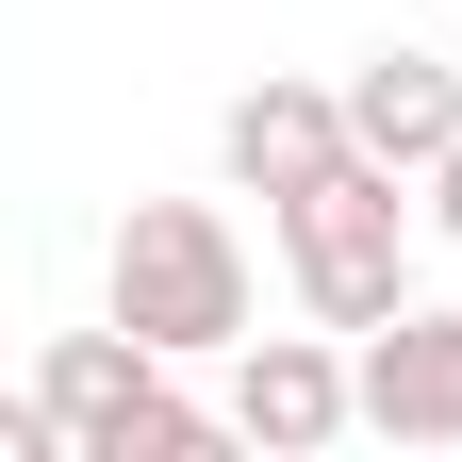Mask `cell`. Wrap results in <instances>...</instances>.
<instances>
[{
	"label": "cell",
	"instance_id": "6da1fadb",
	"mask_svg": "<svg viewBox=\"0 0 462 462\" xmlns=\"http://www.w3.org/2000/svg\"><path fill=\"white\" fill-rule=\"evenodd\" d=\"M413 165H380V149H346L314 199H281V264H298V298L330 330H396L413 314Z\"/></svg>",
	"mask_w": 462,
	"mask_h": 462
},
{
	"label": "cell",
	"instance_id": "7a4b0ae2",
	"mask_svg": "<svg viewBox=\"0 0 462 462\" xmlns=\"http://www.w3.org/2000/svg\"><path fill=\"white\" fill-rule=\"evenodd\" d=\"M116 314H133L165 364L248 346V248H231V215L215 199H133V231H116Z\"/></svg>",
	"mask_w": 462,
	"mask_h": 462
},
{
	"label": "cell",
	"instance_id": "5b68a950",
	"mask_svg": "<svg viewBox=\"0 0 462 462\" xmlns=\"http://www.w3.org/2000/svg\"><path fill=\"white\" fill-rule=\"evenodd\" d=\"M364 430L380 446H462V314L364 330Z\"/></svg>",
	"mask_w": 462,
	"mask_h": 462
},
{
	"label": "cell",
	"instance_id": "277c9868",
	"mask_svg": "<svg viewBox=\"0 0 462 462\" xmlns=\"http://www.w3.org/2000/svg\"><path fill=\"white\" fill-rule=\"evenodd\" d=\"M215 149H231V182H248V199H314L364 133H346V99H330V83H248Z\"/></svg>",
	"mask_w": 462,
	"mask_h": 462
},
{
	"label": "cell",
	"instance_id": "3957f363",
	"mask_svg": "<svg viewBox=\"0 0 462 462\" xmlns=\"http://www.w3.org/2000/svg\"><path fill=\"white\" fill-rule=\"evenodd\" d=\"M231 430L281 446V462H314L330 430H364V364H330L314 330H248L231 346Z\"/></svg>",
	"mask_w": 462,
	"mask_h": 462
},
{
	"label": "cell",
	"instance_id": "52a82bcc",
	"mask_svg": "<svg viewBox=\"0 0 462 462\" xmlns=\"http://www.w3.org/2000/svg\"><path fill=\"white\" fill-rule=\"evenodd\" d=\"M430 215H446V231H462V149H446V165H430Z\"/></svg>",
	"mask_w": 462,
	"mask_h": 462
},
{
	"label": "cell",
	"instance_id": "8992f818",
	"mask_svg": "<svg viewBox=\"0 0 462 462\" xmlns=\"http://www.w3.org/2000/svg\"><path fill=\"white\" fill-rule=\"evenodd\" d=\"M346 133L430 182V165L462 149V67H446V50H380V67H346Z\"/></svg>",
	"mask_w": 462,
	"mask_h": 462
}]
</instances>
